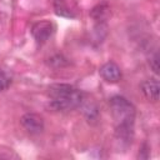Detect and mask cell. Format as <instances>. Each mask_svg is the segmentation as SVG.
<instances>
[{"mask_svg": "<svg viewBox=\"0 0 160 160\" xmlns=\"http://www.w3.org/2000/svg\"><path fill=\"white\" fill-rule=\"evenodd\" d=\"M140 90L142 95L152 102H156L159 100V92H160V84L156 79H149L144 80L140 84Z\"/></svg>", "mask_w": 160, "mask_h": 160, "instance_id": "cell-6", "label": "cell"}, {"mask_svg": "<svg viewBox=\"0 0 160 160\" xmlns=\"http://www.w3.org/2000/svg\"><path fill=\"white\" fill-rule=\"evenodd\" d=\"M10 84H11L10 76H9L5 71H2V70L0 69V91L6 90V89L10 86Z\"/></svg>", "mask_w": 160, "mask_h": 160, "instance_id": "cell-11", "label": "cell"}, {"mask_svg": "<svg viewBox=\"0 0 160 160\" xmlns=\"http://www.w3.org/2000/svg\"><path fill=\"white\" fill-rule=\"evenodd\" d=\"M82 112H84V115H85V118H86V120L90 122H94V121H96L98 120V118H99V109H98V106L94 104V102H88V104H85L84 106H82Z\"/></svg>", "mask_w": 160, "mask_h": 160, "instance_id": "cell-9", "label": "cell"}, {"mask_svg": "<svg viewBox=\"0 0 160 160\" xmlns=\"http://www.w3.org/2000/svg\"><path fill=\"white\" fill-rule=\"evenodd\" d=\"M148 62H149V66H150V69L152 70V72H154L155 75H158V74H159V54H158V51H154V52L149 56Z\"/></svg>", "mask_w": 160, "mask_h": 160, "instance_id": "cell-10", "label": "cell"}, {"mask_svg": "<svg viewBox=\"0 0 160 160\" xmlns=\"http://www.w3.org/2000/svg\"><path fill=\"white\" fill-rule=\"evenodd\" d=\"M50 64L55 68H62L65 65H68L69 62L66 61V59L62 56V55H55L54 58L50 59Z\"/></svg>", "mask_w": 160, "mask_h": 160, "instance_id": "cell-12", "label": "cell"}, {"mask_svg": "<svg viewBox=\"0 0 160 160\" xmlns=\"http://www.w3.org/2000/svg\"><path fill=\"white\" fill-rule=\"evenodd\" d=\"M54 11L58 16L61 18H68V19L75 18V14L65 2V0H54Z\"/></svg>", "mask_w": 160, "mask_h": 160, "instance_id": "cell-8", "label": "cell"}, {"mask_svg": "<svg viewBox=\"0 0 160 160\" xmlns=\"http://www.w3.org/2000/svg\"><path fill=\"white\" fill-rule=\"evenodd\" d=\"M20 124L26 132L31 135H38L44 131L45 122L41 115L36 112H26L20 118Z\"/></svg>", "mask_w": 160, "mask_h": 160, "instance_id": "cell-3", "label": "cell"}, {"mask_svg": "<svg viewBox=\"0 0 160 160\" xmlns=\"http://www.w3.org/2000/svg\"><path fill=\"white\" fill-rule=\"evenodd\" d=\"M99 74L106 82H110V84L119 82L122 78V72H121L120 66L118 64H115L114 61H108L104 65H101Z\"/></svg>", "mask_w": 160, "mask_h": 160, "instance_id": "cell-5", "label": "cell"}, {"mask_svg": "<svg viewBox=\"0 0 160 160\" xmlns=\"http://www.w3.org/2000/svg\"><path fill=\"white\" fill-rule=\"evenodd\" d=\"M55 32V26L49 20H41L31 26V35L40 45L45 44Z\"/></svg>", "mask_w": 160, "mask_h": 160, "instance_id": "cell-4", "label": "cell"}, {"mask_svg": "<svg viewBox=\"0 0 160 160\" xmlns=\"http://www.w3.org/2000/svg\"><path fill=\"white\" fill-rule=\"evenodd\" d=\"M111 115L115 124V136L125 145H130L134 139V124L136 109L131 101L121 95H114L109 100Z\"/></svg>", "mask_w": 160, "mask_h": 160, "instance_id": "cell-1", "label": "cell"}, {"mask_svg": "<svg viewBox=\"0 0 160 160\" xmlns=\"http://www.w3.org/2000/svg\"><path fill=\"white\" fill-rule=\"evenodd\" d=\"M110 14V9L106 4H99L91 9L90 16L94 19L95 24H105L108 16Z\"/></svg>", "mask_w": 160, "mask_h": 160, "instance_id": "cell-7", "label": "cell"}, {"mask_svg": "<svg viewBox=\"0 0 160 160\" xmlns=\"http://www.w3.org/2000/svg\"><path fill=\"white\" fill-rule=\"evenodd\" d=\"M49 106L54 111H70L79 108L84 101V92L69 84H51L48 88Z\"/></svg>", "mask_w": 160, "mask_h": 160, "instance_id": "cell-2", "label": "cell"}]
</instances>
